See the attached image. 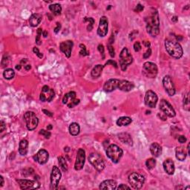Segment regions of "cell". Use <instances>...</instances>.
<instances>
[{"instance_id": "obj_5", "label": "cell", "mask_w": 190, "mask_h": 190, "mask_svg": "<svg viewBox=\"0 0 190 190\" xmlns=\"http://www.w3.org/2000/svg\"><path fill=\"white\" fill-rule=\"evenodd\" d=\"M133 62V56L130 52L129 51L128 48H123L120 54V66L122 71H125L127 69L129 66H130Z\"/></svg>"}, {"instance_id": "obj_27", "label": "cell", "mask_w": 190, "mask_h": 190, "mask_svg": "<svg viewBox=\"0 0 190 190\" xmlns=\"http://www.w3.org/2000/svg\"><path fill=\"white\" fill-rule=\"evenodd\" d=\"M175 155L176 158L180 161H183L187 158V152H186L185 149L182 146H178L175 149Z\"/></svg>"}, {"instance_id": "obj_34", "label": "cell", "mask_w": 190, "mask_h": 190, "mask_svg": "<svg viewBox=\"0 0 190 190\" xmlns=\"http://www.w3.org/2000/svg\"><path fill=\"white\" fill-rule=\"evenodd\" d=\"M58 163L60 164V168H61L63 172H67L68 171V165L66 161V159L63 158V157L60 156L58 158Z\"/></svg>"}, {"instance_id": "obj_21", "label": "cell", "mask_w": 190, "mask_h": 190, "mask_svg": "<svg viewBox=\"0 0 190 190\" xmlns=\"http://www.w3.org/2000/svg\"><path fill=\"white\" fill-rule=\"evenodd\" d=\"M164 171H165L168 175H172L175 173V163L171 159H166L164 160L163 163Z\"/></svg>"}, {"instance_id": "obj_36", "label": "cell", "mask_w": 190, "mask_h": 190, "mask_svg": "<svg viewBox=\"0 0 190 190\" xmlns=\"http://www.w3.org/2000/svg\"><path fill=\"white\" fill-rule=\"evenodd\" d=\"M190 104H189V93L184 96L183 98V109L186 111H189Z\"/></svg>"}, {"instance_id": "obj_12", "label": "cell", "mask_w": 190, "mask_h": 190, "mask_svg": "<svg viewBox=\"0 0 190 190\" xmlns=\"http://www.w3.org/2000/svg\"><path fill=\"white\" fill-rule=\"evenodd\" d=\"M160 109L162 112L169 117H175L176 113L172 105L166 100H162L160 103Z\"/></svg>"}, {"instance_id": "obj_23", "label": "cell", "mask_w": 190, "mask_h": 190, "mask_svg": "<svg viewBox=\"0 0 190 190\" xmlns=\"http://www.w3.org/2000/svg\"><path fill=\"white\" fill-rule=\"evenodd\" d=\"M134 88V84L129 82L128 80H120V83H119L118 89H120L122 91H130Z\"/></svg>"}, {"instance_id": "obj_11", "label": "cell", "mask_w": 190, "mask_h": 190, "mask_svg": "<svg viewBox=\"0 0 190 190\" xmlns=\"http://www.w3.org/2000/svg\"><path fill=\"white\" fill-rule=\"evenodd\" d=\"M163 88L166 93L170 97H172V96L175 95V87L173 81H172V77L170 76L166 75L163 77Z\"/></svg>"}, {"instance_id": "obj_47", "label": "cell", "mask_w": 190, "mask_h": 190, "mask_svg": "<svg viewBox=\"0 0 190 190\" xmlns=\"http://www.w3.org/2000/svg\"><path fill=\"white\" fill-rule=\"evenodd\" d=\"M144 7L142 5H140V4H138V5L136 6V7H135L134 11H136V12H138V13L141 12V11L144 10Z\"/></svg>"}, {"instance_id": "obj_39", "label": "cell", "mask_w": 190, "mask_h": 190, "mask_svg": "<svg viewBox=\"0 0 190 190\" xmlns=\"http://www.w3.org/2000/svg\"><path fill=\"white\" fill-rule=\"evenodd\" d=\"M42 28H39L38 30H37V38H36V42L37 45H40L42 44V42H41V40H40V37L41 36H42Z\"/></svg>"}, {"instance_id": "obj_22", "label": "cell", "mask_w": 190, "mask_h": 190, "mask_svg": "<svg viewBox=\"0 0 190 190\" xmlns=\"http://www.w3.org/2000/svg\"><path fill=\"white\" fill-rule=\"evenodd\" d=\"M117 181L114 180H105L100 184V189H117Z\"/></svg>"}, {"instance_id": "obj_53", "label": "cell", "mask_w": 190, "mask_h": 190, "mask_svg": "<svg viewBox=\"0 0 190 190\" xmlns=\"http://www.w3.org/2000/svg\"><path fill=\"white\" fill-rule=\"evenodd\" d=\"M42 111L45 113V114L48 115V117H53V113L51 112V111H48V110H46V109H43Z\"/></svg>"}, {"instance_id": "obj_50", "label": "cell", "mask_w": 190, "mask_h": 190, "mask_svg": "<svg viewBox=\"0 0 190 190\" xmlns=\"http://www.w3.org/2000/svg\"><path fill=\"white\" fill-rule=\"evenodd\" d=\"M0 126H1V129H0V132H2L3 131H5V129H6V125H5V123L4 121L2 120L1 122H0Z\"/></svg>"}, {"instance_id": "obj_14", "label": "cell", "mask_w": 190, "mask_h": 190, "mask_svg": "<svg viewBox=\"0 0 190 190\" xmlns=\"http://www.w3.org/2000/svg\"><path fill=\"white\" fill-rule=\"evenodd\" d=\"M145 104L149 108H154L156 106L157 103H158V97L156 95L155 92H154L152 90H149L146 92L145 95Z\"/></svg>"}, {"instance_id": "obj_10", "label": "cell", "mask_w": 190, "mask_h": 190, "mask_svg": "<svg viewBox=\"0 0 190 190\" xmlns=\"http://www.w3.org/2000/svg\"><path fill=\"white\" fill-rule=\"evenodd\" d=\"M80 99H77V94L74 91H70L66 94L62 99V103L68 105V108H73L80 103Z\"/></svg>"}, {"instance_id": "obj_38", "label": "cell", "mask_w": 190, "mask_h": 190, "mask_svg": "<svg viewBox=\"0 0 190 190\" xmlns=\"http://www.w3.org/2000/svg\"><path fill=\"white\" fill-rule=\"evenodd\" d=\"M85 21H89V25L88 26V31H91V29L93 28V25L94 23H95V19L93 18H91V17H89V18H88V17H85V19H84V22Z\"/></svg>"}, {"instance_id": "obj_6", "label": "cell", "mask_w": 190, "mask_h": 190, "mask_svg": "<svg viewBox=\"0 0 190 190\" xmlns=\"http://www.w3.org/2000/svg\"><path fill=\"white\" fill-rule=\"evenodd\" d=\"M145 182V178L138 172H133L129 176V183L134 189H140Z\"/></svg>"}, {"instance_id": "obj_48", "label": "cell", "mask_w": 190, "mask_h": 190, "mask_svg": "<svg viewBox=\"0 0 190 190\" xmlns=\"http://www.w3.org/2000/svg\"><path fill=\"white\" fill-rule=\"evenodd\" d=\"M187 138H186L185 136H183V135H181V136H179V138H178V141H179V143H181V144H185L186 142H187Z\"/></svg>"}, {"instance_id": "obj_55", "label": "cell", "mask_w": 190, "mask_h": 190, "mask_svg": "<svg viewBox=\"0 0 190 190\" xmlns=\"http://www.w3.org/2000/svg\"><path fill=\"white\" fill-rule=\"evenodd\" d=\"M144 44L146 46L147 48H150V42H147V41H144Z\"/></svg>"}, {"instance_id": "obj_41", "label": "cell", "mask_w": 190, "mask_h": 190, "mask_svg": "<svg viewBox=\"0 0 190 190\" xmlns=\"http://www.w3.org/2000/svg\"><path fill=\"white\" fill-rule=\"evenodd\" d=\"M9 62V57L6 55H5L3 56L2 60V67L5 68L7 66V65H8Z\"/></svg>"}, {"instance_id": "obj_59", "label": "cell", "mask_w": 190, "mask_h": 190, "mask_svg": "<svg viewBox=\"0 0 190 190\" xmlns=\"http://www.w3.org/2000/svg\"><path fill=\"white\" fill-rule=\"evenodd\" d=\"M16 69L20 70L21 69V65H17V66H16Z\"/></svg>"}, {"instance_id": "obj_16", "label": "cell", "mask_w": 190, "mask_h": 190, "mask_svg": "<svg viewBox=\"0 0 190 190\" xmlns=\"http://www.w3.org/2000/svg\"><path fill=\"white\" fill-rule=\"evenodd\" d=\"M85 161V152L83 149H79L77 151V158L74 163V169L77 171H80L83 168Z\"/></svg>"}, {"instance_id": "obj_44", "label": "cell", "mask_w": 190, "mask_h": 190, "mask_svg": "<svg viewBox=\"0 0 190 190\" xmlns=\"http://www.w3.org/2000/svg\"><path fill=\"white\" fill-rule=\"evenodd\" d=\"M141 48H142V47H141L140 43L139 42H136L134 44V50L135 52L140 51L141 50Z\"/></svg>"}, {"instance_id": "obj_20", "label": "cell", "mask_w": 190, "mask_h": 190, "mask_svg": "<svg viewBox=\"0 0 190 190\" xmlns=\"http://www.w3.org/2000/svg\"><path fill=\"white\" fill-rule=\"evenodd\" d=\"M120 80L118 79H110L105 82L103 85V89L105 92H111L115 89H118Z\"/></svg>"}, {"instance_id": "obj_56", "label": "cell", "mask_w": 190, "mask_h": 190, "mask_svg": "<svg viewBox=\"0 0 190 190\" xmlns=\"http://www.w3.org/2000/svg\"><path fill=\"white\" fill-rule=\"evenodd\" d=\"M31 68V65H26V66H25V69L26 70V71H28V70H30Z\"/></svg>"}, {"instance_id": "obj_52", "label": "cell", "mask_w": 190, "mask_h": 190, "mask_svg": "<svg viewBox=\"0 0 190 190\" xmlns=\"http://www.w3.org/2000/svg\"><path fill=\"white\" fill-rule=\"evenodd\" d=\"M60 28H61V25H60V23L56 22V27L55 28V29H54V32H55L56 34H57L59 31H60Z\"/></svg>"}, {"instance_id": "obj_45", "label": "cell", "mask_w": 190, "mask_h": 190, "mask_svg": "<svg viewBox=\"0 0 190 190\" xmlns=\"http://www.w3.org/2000/svg\"><path fill=\"white\" fill-rule=\"evenodd\" d=\"M33 51H34L35 54H37V56H38L39 58H40V59H42V57H43V55H42V53H41L40 51H39V49L37 48H36V47H34V49H33Z\"/></svg>"}, {"instance_id": "obj_4", "label": "cell", "mask_w": 190, "mask_h": 190, "mask_svg": "<svg viewBox=\"0 0 190 190\" xmlns=\"http://www.w3.org/2000/svg\"><path fill=\"white\" fill-rule=\"evenodd\" d=\"M89 161L93 167L98 172H102L105 169V162L101 155L97 152H92L89 156Z\"/></svg>"}, {"instance_id": "obj_54", "label": "cell", "mask_w": 190, "mask_h": 190, "mask_svg": "<svg viewBox=\"0 0 190 190\" xmlns=\"http://www.w3.org/2000/svg\"><path fill=\"white\" fill-rule=\"evenodd\" d=\"M0 180H1V185H0V187H3V185H4V183H5V181H4V178L2 177V176H0Z\"/></svg>"}, {"instance_id": "obj_43", "label": "cell", "mask_w": 190, "mask_h": 190, "mask_svg": "<svg viewBox=\"0 0 190 190\" xmlns=\"http://www.w3.org/2000/svg\"><path fill=\"white\" fill-rule=\"evenodd\" d=\"M108 50H109V54H110V56L111 57H114L115 56V51L114 49L113 46H111V45H108Z\"/></svg>"}, {"instance_id": "obj_33", "label": "cell", "mask_w": 190, "mask_h": 190, "mask_svg": "<svg viewBox=\"0 0 190 190\" xmlns=\"http://www.w3.org/2000/svg\"><path fill=\"white\" fill-rule=\"evenodd\" d=\"M3 77L6 80H11L15 77V71L12 68H7L3 72Z\"/></svg>"}, {"instance_id": "obj_13", "label": "cell", "mask_w": 190, "mask_h": 190, "mask_svg": "<svg viewBox=\"0 0 190 190\" xmlns=\"http://www.w3.org/2000/svg\"><path fill=\"white\" fill-rule=\"evenodd\" d=\"M54 95H55V93H54V90L51 89L49 86L44 85L42 88L40 100L42 102H51L54 99Z\"/></svg>"}, {"instance_id": "obj_35", "label": "cell", "mask_w": 190, "mask_h": 190, "mask_svg": "<svg viewBox=\"0 0 190 190\" xmlns=\"http://www.w3.org/2000/svg\"><path fill=\"white\" fill-rule=\"evenodd\" d=\"M146 166L148 169H153L156 166V160L154 158H149L146 161Z\"/></svg>"}, {"instance_id": "obj_8", "label": "cell", "mask_w": 190, "mask_h": 190, "mask_svg": "<svg viewBox=\"0 0 190 190\" xmlns=\"http://www.w3.org/2000/svg\"><path fill=\"white\" fill-rule=\"evenodd\" d=\"M24 120L26 123L27 129L29 131H33L38 126L39 120L33 111H27L24 114Z\"/></svg>"}, {"instance_id": "obj_29", "label": "cell", "mask_w": 190, "mask_h": 190, "mask_svg": "<svg viewBox=\"0 0 190 190\" xmlns=\"http://www.w3.org/2000/svg\"><path fill=\"white\" fill-rule=\"evenodd\" d=\"M80 132V125L77 123H71L69 126V133L72 136H77Z\"/></svg>"}, {"instance_id": "obj_24", "label": "cell", "mask_w": 190, "mask_h": 190, "mask_svg": "<svg viewBox=\"0 0 190 190\" xmlns=\"http://www.w3.org/2000/svg\"><path fill=\"white\" fill-rule=\"evenodd\" d=\"M118 138L123 144L128 145V146H132L133 145L132 137L128 133H120L118 134Z\"/></svg>"}, {"instance_id": "obj_25", "label": "cell", "mask_w": 190, "mask_h": 190, "mask_svg": "<svg viewBox=\"0 0 190 190\" xmlns=\"http://www.w3.org/2000/svg\"><path fill=\"white\" fill-rule=\"evenodd\" d=\"M42 15L40 13H34L31 16L30 19H29V22H30L31 26L37 27L40 24L41 21H42Z\"/></svg>"}, {"instance_id": "obj_51", "label": "cell", "mask_w": 190, "mask_h": 190, "mask_svg": "<svg viewBox=\"0 0 190 190\" xmlns=\"http://www.w3.org/2000/svg\"><path fill=\"white\" fill-rule=\"evenodd\" d=\"M117 189H131V187H128V186L125 185V184H120V185L119 186V187H117Z\"/></svg>"}, {"instance_id": "obj_26", "label": "cell", "mask_w": 190, "mask_h": 190, "mask_svg": "<svg viewBox=\"0 0 190 190\" xmlns=\"http://www.w3.org/2000/svg\"><path fill=\"white\" fill-rule=\"evenodd\" d=\"M150 152L154 157L158 158L162 153V147L158 143H153L150 146Z\"/></svg>"}, {"instance_id": "obj_15", "label": "cell", "mask_w": 190, "mask_h": 190, "mask_svg": "<svg viewBox=\"0 0 190 190\" xmlns=\"http://www.w3.org/2000/svg\"><path fill=\"white\" fill-rule=\"evenodd\" d=\"M17 183H19V187L22 189H39L40 187V183L36 181H31V180L23 179L17 180Z\"/></svg>"}, {"instance_id": "obj_58", "label": "cell", "mask_w": 190, "mask_h": 190, "mask_svg": "<svg viewBox=\"0 0 190 190\" xmlns=\"http://www.w3.org/2000/svg\"><path fill=\"white\" fill-rule=\"evenodd\" d=\"M42 35H43V37H45V38H46L47 36H48V32H47L46 31H44L42 32Z\"/></svg>"}, {"instance_id": "obj_9", "label": "cell", "mask_w": 190, "mask_h": 190, "mask_svg": "<svg viewBox=\"0 0 190 190\" xmlns=\"http://www.w3.org/2000/svg\"><path fill=\"white\" fill-rule=\"evenodd\" d=\"M62 174L61 172L57 166H54L52 168L51 173V189H57L59 183L61 179Z\"/></svg>"}, {"instance_id": "obj_1", "label": "cell", "mask_w": 190, "mask_h": 190, "mask_svg": "<svg viewBox=\"0 0 190 190\" xmlns=\"http://www.w3.org/2000/svg\"><path fill=\"white\" fill-rule=\"evenodd\" d=\"M147 33L152 37H156L160 34V19L158 11L155 8H151L145 18Z\"/></svg>"}, {"instance_id": "obj_7", "label": "cell", "mask_w": 190, "mask_h": 190, "mask_svg": "<svg viewBox=\"0 0 190 190\" xmlns=\"http://www.w3.org/2000/svg\"><path fill=\"white\" fill-rule=\"evenodd\" d=\"M143 74L147 78H155L158 75V66L155 63L152 62H146L144 64L142 69Z\"/></svg>"}, {"instance_id": "obj_30", "label": "cell", "mask_w": 190, "mask_h": 190, "mask_svg": "<svg viewBox=\"0 0 190 190\" xmlns=\"http://www.w3.org/2000/svg\"><path fill=\"white\" fill-rule=\"evenodd\" d=\"M103 68H104V66H102V65H97V66H95V67H94L91 72L92 77L95 78H98L100 77L102 72H103Z\"/></svg>"}, {"instance_id": "obj_32", "label": "cell", "mask_w": 190, "mask_h": 190, "mask_svg": "<svg viewBox=\"0 0 190 190\" xmlns=\"http://www.w3.org/2000/svg\"><path fill=\"white\" fill-rule=\"evenodd\" d=\"M49 9L51 12L54 13V15L55 16H59L61 14V11H62V7L60 4L55 3V4H52L49 6Z\"/></svg>"}, {"instance_id": "obj_18", "label": "cell", "mask_w": 190, "mask_h": 190, "mask_svg": "<svg viewBox=\"0 0 190 190\" xmlns=\"http://www.w3.org/2000/svg\"><path fill=\"white\" fill-rule=\"evenodd\" d=\"M74 46V42L71 40H67L62 42L60 45V49L66 57L69 58L71 55L72 48Z\"/></svg>"}, {"instance_id": "obj_60", "label": "cell", "mask_w": 190, "mask_h": 190, "mask_svg": "<svg viewBox=\"0 0 190 190\" xmlns=\"http://www.w3.org/2000/svg\"><path fill=\"white\" fill-rule=\"evenodd\" d=\"M47 129H48V131L51 130V129H52V126H51V125H49V126H47Z\"/></svg>"}, {"instance_id": "obj_57", "label": "cell", "mask_w": 190, "mask_h": 190, "mask_svg": "<svg viewBox=\"0 0 190 190\" xmlns=\"http://www.w3.org/2000/svg\"><path fill=\"white\" fill-rule=\"evenodd\" d=\"M172 21L174 22H178V17H176V16H175V17H172Z\"/></svg>"}, {"instance_id": "obj_42", "label": "cell", "mask_w": 190, "mask_h": 190, "mask_svg": "<svg viewBox=\"0 0 190 190\" xmlns=\"http://www.w3.org/2000/svg\"><path fill=\"white\" fill-rule=\"evenodd\" d=\"M97 49H98L99 52L102 54V59H103V60H104V59H105V48H104V46H103L102 44H100L98 47H97Z\"/></svg>"}, {"instance_id": "obj_46", "label": "cell", "mask_w": 190, "mask_h": 190, "mask_svg": "<svg viewBox=\"0 0 190 190\" xmlns=\"http://www.w3.org/2000/svg\"><path fill=\"white\" fill-rule=\"evenodd\" d=\"M151 54H152V49H151V48H147V51H146V53L144 54V59L149 58L151 56Z\"/></svg>"}, {"instance_id": "obj_40", "label": "cell", "mask_w": 190, "mask_h": 190, "mask_svg": "<svg viewBox=\"0 0 190 190\" xmlns=\"http://www.w3.org/2000/svg\"><path fill=\"white\" fill-rule=\"evenodd\" d=\"M40 134L43 135V136H44L46 139H49L51 135V132H49V131L45 130V129H41V130L40 131Z\"/></svg>"}, {"instance_id": "obj_19", "label": "cell", "mask_w": 190, "mask_h": 190, "mask_svg": "<svg viewBox=\"0 0 190 190\" xmlns=\"http://www.w3.org/2000/svg\"><path fill=\"white\" fill-rule=\"evenodd\" d=\"M49 158V154L46 149H40L37 153L34 156V159L40 165L46 164L48 162Z\"/></svg>"}, {"instance_id": "obj_17", "label": "cell", "mask_w": 190, "mask_h": 190, "mask_svg": "<svg viewBox=\"0 0 190 190\" xmlns=\"http://www.w3.org/2000/svg\"><path fill=\"white\" fill-rule=\"evenodd\" d=\"M108 28H109V21L106 17L103 16L100 19L98 29H97V34L100 37H104L107 35Z\"/></svg>"}, {"instance_id": "obj_2", "label": "cell", "mask_w": 190, "mask_h": 190, "mask_svg": "<svg viewBox=\"0 0 190 190\" xmlns=\"http://www.w3.org/2000/svg\"><path fill=\"white\" fill-rule=\"evenodd\" d=\"M165 48L168 54L173 58L180 59L183 56V51L180 43L166 40L165 41Z\"/></svg>"}, {"instance_id": "obj_31", "label": "cell", "mask_w": 190, "mask_h": 190, "mask_svg": "<svg viewBox=\"0 0 190 190\" xmlns=\"http://www.w3.org/2000/svg\"><path fill=\"white\" fill-rule=\"evenodd\" d=\"M132 120L129 117H121L117 120V125L118 126H126L130 124Z\"/></svg>"}, {"instance_id": "obj_3", "label": "cell", "mask_w": 190, "mask_h": 190, "mask_svg": "<svg viewBox=\"0 0 190 190\" xmlns=\"http://www.w3.org/2000/svg\"><path fill=\"white\" fill-rule=\"evenodd\" d=\"M106 154L108 158L111 159L114 163H117L123 157V152L122 149L115 144H111L106 149Z\"/></svg>"}, {"instance_id": "obj_28", "label": "cell", "mask_w": 190, "mask_h": 190, "mask_svg": "<svg viewBox=\"0 0 190 190\" xmlns=\"http://www.w3.org/2000/svg\"><path fill=\"white\" fill-rule=\"evenodd\" d=\"M28 151V142L27 140H22L19 142V152L22 156H25Z\"/></svg>"}, {"instance_id": "obj_49", "label": "cell", "mask_w": 190, "mask_h": 190, "mask_svg": "<svg viewBox=\"0 0 190 190\" xmlns=\"http://www.w3.org/2000/svg\"><path fill=\"white\" fill-rule=\"evenodd\" d=\"M109 64H111V65H113L114 66L115 68H117V62H114V61H113L112 60H109V61H108L105 64V66H108V65H109Z\"/></svg>"}, {"instance_id": "obj_37", "label": "cell", "mask_w": 190, "mask_h": 190, "mask_svg": "<svg viewBox=\"0 0 190 190\" xmlns=\"http://www.w3.org/2000/svg\"><path fill=\"white\" fill-rule=\"evenodd\" d=\"M80 55L83 56H89V52L87 51V49H86V47H85V45L80 44Z\"/></svg>"}]
</instances>
